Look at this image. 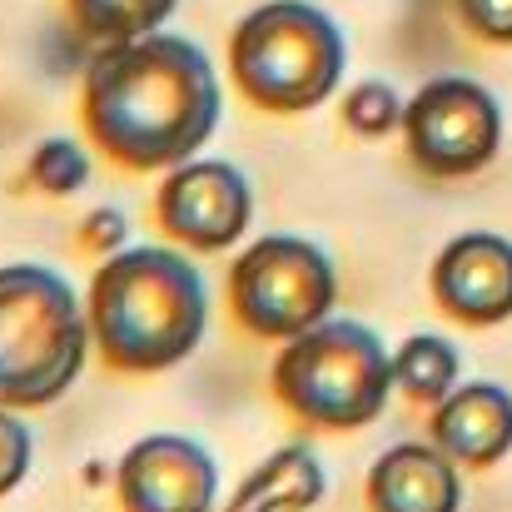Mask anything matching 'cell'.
Returning a JSON list of instances; mask_svg holds the SVG:
<instances>
[{
	"label": "cell",
	"mask_w": 512,
	"mask_h": 512,
	"mask_svg": "<svg viewBox=\"0 0 512 512\" xmlns=\"http://www.w3.org/2000/svg\"><path fill=\"white\" fill-rule=\"evenodd\" d=\"M428 433L458 468H498L512 453V393L488 378L458 383L443 403H433Z\"/></svg>",
	"instance_id": "cell-11"
},
{
	"label": "cell",
	"mask_w": 512,
	"mask_h": 512,
	"mask_svg": "<svg viewBox=\"0 0 512 512\" xmlns=\"http://www.w3.org/2000/svg\"><path fill=\"white\" fill-rule=\"evenodd\" d=\"M274 398L309 428L353 433L368 428L383 408L393 383V348L363 319H324L294 339H284L269 368Z\"/></svg>",
	"instance_id": "cell-5"
},
{
	"label": "cell",
	"mask_w": 512,
	"mask_h": 512,
	"mask_svg": "<svg viewBox=\"0 0 512 512\" xmlns=\"http://www.w3.org/2000/svg\"><path fill=\"white\" fill-rule=\"evenodd\" d=\"M174 10H179V0H70L80 35H90L100 45L140 40V35L160 30Z\"/></svg>",
	"instance_id": "cell-15"
},
{
	"label": "cell",
	"mask_w": 512,
	"mask_h": 512,
	"mask_svg": "<svg viewBox=\"0 0 512 512\" xmlns=\"http://www.w3.org/2000/svg\"><path fill=\"white\" fill-rule=\"evenodd\" d=\"M125 512H219V463L189 433H145L115 463Z\"/></svg>",
	"instance_id": "cell-9"
},
{
	"label": "cell",
	"mask_w": 512,
	"mask_h": 512,
	"mask_svg": "<svg viewBox=\"0 0 512 512\" xmlns=\"http://www.w3.org/2000/svg\"><path fill=\"white\" fill-rule=\"evenodd\" d=\"M458 15L478 40L512 45V0H458Z\"/></svg>",
	"instance_id": "cell-20"
},
{
	"label": "cell",
	"mask_w": 512,
	"mask_h": 512,
	"mask_svg": "<svg viewBox=\"0 0 512 512\" xmlns=\"http://www.w3.org/2000/svg\"><path fill=\"white\" fill-rule=\"evenodd\" d=\"M373 512H458L463 473L438 443H393L368 468Z\"/></svg>",
	"instance_id": "cell-12"
},
{
	"label": "cell",
	"mask_w": 512,
	"mask_h": 512,
	"mask_svg": "<svg viewBox=\"0 0 512 512\" xmlns=\"http://www.w3.org/2000/svg\"><path fill=\"white\" fill-rule=\"evenodd\" d=\"M433 299L473 324V329H493L512 319V239L493 229H468L458 239L443 244V254L433 259Z\"/></svg>",
	"instance_id": "cell-10"
},
{
	"label": "cell",
	"mask_w": 512,
	"mask_h": 512,
	"mask_svg": "<svg viewBox=\"0 0 512 512\" xmlns=\"http://www.w3.org/2000/svg\"><path fill=\"white\" fill-rule=\"evenodd\" d=\"M339 304L334 259L304 234H264L229 264V309L254 339H294Z\"/></svg>",
	"instance_id": "cell-6"
},
{
	"label": "cell",
	"mask_w": 512,
	"mask_h": 512,
	"mask_svg": "<svg viewBox=\"0 0 512 512\" xmlns=\"http://www.w3.org/2000/svg\"><path fill=\"white\" fill-rule=\"evenodd\" d=\"M95 348L90 309L75 284L50 264L0 269V403L45 408L60 403Z\"/></svg>",
	"instance_id": "cell-3"
},
{
	"label": "cell",
	"mask_w": 512,
	"mask_h": 512,
	"mask_svg": "<svg viewBox=\"0 0 512 512\" xmlns=\"http://www.w3.org/2000/svg\"><path fill=\"white\" fill-rule=\"evenodd\" d=\"M80 244L95 249L100 259L130 249V214H125L120 204H100V209H90V214L80 219Z\"/></svg>",
	"instance_id": "cell-19"
},
{
	"label": "cell",
	"mask_w": 512,
	"mask_h": 512,
	"mask_svg": "<svg viewBox=\"0 0 512 512\" xmlns=\"http://www.w3.org/2000/svg\"><path fill=\"white\" fill-rule=\"evenodd\" d=\"M403 135L413 165L433 179H463L488 170L503 150V105L488 85L468 75H438L428 80L408 110Z\"/></svg>",
	"instance_id": "cell-7"
},
{
	"label": "cell",
	"mask_w": 512,
	"mask_h": 512,
	"mask_svg": "<svg viewBox=\"0 0 512 512\" xmlns=\"http://www.w3.org/2000/svg\"><path fill=\"white\" fill-rule=\"evenodd\" d=\"M30 463H35V433L20 418V408L0 403V498H10L30 478Z\"/></svg>",
	"instance_id": "cell-18"
},
{
	"label": "cell",
	"mask_w": 512,
	"mask_h": 512,
	"mask_svg": "<svg viewBox=\"0 0 512 512\" xmlns=\"http://www.w3.org/2000/svg\"><path fill=\"white\" fill-rule=\"evenodd\" d=\"M90 329L110 368L160 373L184 363L209 334L204 269L170 244H130L90 279Z\"/></svg>",
	"instance_id": "cell-2"
},
{
	"label": "cell",
	"mask_w": 512,
	"mask_h": 512,
	"mask_svg": "<svg viewBox=\"0 0 512 512\" xmlns=\"http://www.w3.org/2000/svg\"><path fill=\"white\" fill-rule=\"evenodd\" d=\"M403 95L388 85V80H363L343 95V125L363 140H383L403 125Z\"/></svg>",
	"instance_id": "cell-17"
},
{
	"label": "cell",
	"mask_w": 512,
	"mask_h": 512,
	"mask_svg": "<svg viewBox=\"0 0 512 512\" xmlns=\"http://www.w3.org/2000/svg\"><path fill=\"white\" fill-rule=\"evenodd\" d=\"M463 358L443 334H413L393 348V383L418 403H443L458 388Z\"/></svg>",
	"instance_id": "cell-14"
},
{
	"label": "cell",
	"mask_w": 512,
	"mask_h": 512,
	"mask_svg": "<svg viewBox=\"0 0 512 512\" xmlns=\"http://www.w3.org/2000/svg\"><path fill=\"white\" fill-rule=\"evenodd\" d=\"M339 20L314 0H264L229 35V70L249 105L269 115L319 110L343 80Z\"/></svg>",
	"instance_id": "cell-4"
},
{
	"label": "cell",
	"mask_w": 512,
	"mask_h": 512,
	"mask_svg": "<svg viewBox=\"0 0 512 512\" xmlns=\"http://www.w3.org/2000/svg\"><path fill=\"white\" fill-rule=\"evenodd\" d=\"M30 184L45 189V194H55V199L80 194V189L90 184V155H85V145L70 140V135L40 140V145L30 150Z\"/></svg>",
	"instance_id": "cell-16"
},
{
	"label": "cell",
	"mask_w": 512,
	"mask_h": 512,
	"mask_svg": "<svg viewBox=\"0 0 512 512\" xmlns=\"http://www.w3.org/2000/svg\"><path fill=\"white\" fill-rule=\"evenodd\" d=\"M224 115L214 60L189 35L150 30L100 45L85 65V130L125 170H174L194 160Z\"/></svg>",
	"instance_id": "cell-1"
},
{
	"label": "cell",
	"mask_w": 512,
	"mask_h": 512,
	"mask_svg": "<svg viewBox=\"0 0 512 512\" xmlns=\"http://www.w3.org/2000/svg\"><path fill=\"white\" fill-rule=\"evenodd\" d=\"M155 214L165 234L194 254H224L254 224V184L229 160H184L165 170L155 194Z\"/></svg>",
	"instance_id": "cell-8"
},
{
	"label": "cell",
	"mask_w": 512,
	"mask_h": 512,
	"mask_svg": "<svg viewBox=\"0 0 512 512\" xmlns=\"http://www.w3.org/2000/svg\"><path fill=\"white\" fill-rule=\"evenodd\" d=\"M324 493L329 478L319 453L309 443H284L234 488V498L219 512H309L324 503Z\"/></svg>",
	"instance_id": "cell-13"
}]
</instances>
